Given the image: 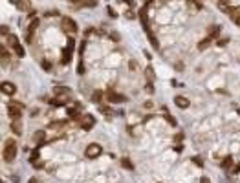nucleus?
<instances>
[{"mask_svg": "<svg viewBox=\"0 0 240 183\" xmlns=\"http://www.w3.org/2000/svg\"><path fill=\"white\" fill-rule=\"evenodd\" d=\"M17 156V141L15 139H7L4 143V159L6 161H13Z\"/></svg>", "mask_w": 240, "mask_h": 183, "instance_id": "f257e3e1", "label": "nucleus"}, {"mask_svg": "<svg viewBox=\"0 0 240 183\" xmlns=\"http://www.w3.org/2000/svg\"><path fill=\"white\" fill-rule=\"evenodd\" d=\"M7 115L11 119H20V115H22V104L19 101H11L7 104Z\"/></svg>", "mask_w": 240, "mask_h": 183, "instance_id": "f03ea898", "label": "nucleus"}, {"mask_svg": "<svg viewBox=\"0 0 240 183\" xmlns=\"http://www.w3.org/2000/svg\"><path fill=\"white\" fill-rule=\"evenodd\" d=\"M101 152H103V146L101 145H97V143H92V145H88L86 146V158H90V159H94V158H97V156H101Z\"/></svg>", "mask_w": 240, "mask_h": 183, "instance_id": "7ed1b4c3", "label": "nucleus"}, {"mask_svg": "<svg viewBox=\"0 0 240 183\" xmlns=\"http://www.w3.org/2000/svg\"><path fill=\"white\" fill-rule=\"evenodd\" d=\"M79 124L82 130H90L94 124H96V117L94 115H90V114H86V115H82V117H79Z\"/></svg>", "mask_w": 240, "mask_h": 183, "instance_id": "20e7f679", "label": "nucleus"}, {"mask_svg": "<svg viewBox=\"0 0 240 183\" xmlns=\"http://www.w3.org/2000/svg\"><path fill=\"white\" fill-rule=\"evenodd\" d=\"M60 24H62V28H64V31H68V33H75L77 31V24L72 20L70 17H62V20H60Z\"/></svg>", "mask_w": 240, "mask_h": 183, "instance_id": "39448f33", "label": "nucleus"}, {"mask_svg": "<svg viewBox=\"0 0 240 183\" xmlns=\"http://www.w3.org/2000/svg\"><path fill=\"white\" fill-rule=\"evenodd\" d=\"M106 99H108L110 102H123V101H125V95L116 94L114 90H108V92H106Z\"/></svg>", "mask_w": 240, "mask_h": 183, "instance_id": "423d86ee", "label": "nucleus"}, {"mask_svg": "<svg viewBox=\"0 0 240 183\" xmlns=\"http://www.w3.org/2000/svg\"><path fill=\"white\" fill-rule=\"evenodd\" d=\"M17 92V88H15V84L13 82H2V94H6V95H13Z\"/></svg>", "mask_w": 240, "mask_h": 183, "instance_id": "0eeeda50", "label": "nucleus"}, {"mask_svg": "<svg viewBox=\"0 0 240 183\" xmlns=\"http://www.w3.org/2000/svg\"><path fill=\"white\" fill-rule=\"evenodd\" d=\"M37 28H39V19H37V20H31L29 28H28V35H26V41L28 42H31V37H33V33H35Z\"/></svg>", "mask_w": 240, "mask_h": 183, "instance_id": "6e6552de", "label": "nucleus"}, {"mask_svg": "<svg viewBox=\"0 0 240 183\" xmlns=\"http://www.w3.org/2000/svg\"><path fill=\"white\" fill-rule=\"evenodd\" d=\"M33 141L37 143V146H39V145H44V141H46V132L37 130V132H35V136H33Z\"/></svg>", "mask_w": 240, "mask_h": 183, "instance_id": "1a4fd4ad", "label": "nucleus"}, {"mask_svg": "<svg viewBox=\"0 0 240 183\" xmlns=\"http://www.w3.org/2000/svg\"><path fill=\"white\" fill-rule=\"evenodd\" d=\"M11 132H13L15 136H20V134H22V124H20L19 119H13V121H11Z\"/></svg>", "mask_w": 240, "mask_h": 183, "instance_id": "9d476101", "label": "nucleus"}, {"mask_svg": "<svg viewBox=\"0 0 240 183\" xmlns=\"http://www.w3.org/2000/svg\"><path fill=\"white\" fill-rule=\"evenodd\" d=\"M19 9H22V11H29L31 9V2L29 0H17V4H15Z\"/></svg>", "mask_w": 240, "mask_h": 183, "instance_id": "9b49d317", "label": "nucleus"}, {"mask_svg": "<svg viewBox=\"0 0 240 183\" xmlns=\"http://www.w3.org/2000/svg\"><path fill=\"white\" fill-rule=\"evenodd\" d=\"M174 102H176L178 108H187V106H189V99H185V97H181V95H176V97H174Z\"/></svg>", "mask_w": 240, "mask_h": 183, "instance_id": "f8f14e48", "label": "nucleus"}, {"mask_svg": "<svg viewBox=\"0 0 240 183\" xmlns=\"http://www.w3.org/2000/svg\"><path fill=\"white\" fill-rule=\"evenodd\" d=\"M70 61H72V50H64L62 51V64H70Z\"/></svg>", "mask_w": 240, "mask_h": 183, "instance_id": "ddd939ff", "label": "nucleus"}, {"mask_svg": "<svg viewBox=\"0 0 240 183\" xmlns=\"http://www.w3.org/2000/svg\"><path fill=\"white\" fill-rule=\"evenodd\" d=\"M218 35H220V26H211L209 28V37L211 39H216Z\"/></svg>", "mask_w": 240, "mask_h": 183, "instance_id": "4468645a", "label": "nucleus"}, {"mask_svg": "<svg viewBox=\"0 0 240 183\" xmlns=\"http://www.w3.org/2000/svg\"><path fill=\"white\" fill-rule=\"evenodd\" d=\"M211 42H213V39H211V37H207V39H203V41H200V42H198V50H207Z\"/></svg>", "mask_w": 240, "mask_h": 183, "instance_id": "2eb2a0df", "label": "nucleus"}, {"mask_svg": "<svg viewBox=\"0 0 240 183\" xmlns=\"http://www.w3.org/2000/svg\"><path fill=\"white\" fill-rule=\"evenodd\" d=\"M7 42H9V46H11V48H15V46H19V44H20L19 39H17V35H11V33L7 35Z\"/></svg>", "mask_w": 240, "mask_h": 183, "instance_id": "dca6fc26", "label": "nucleus"}, {"mask_svg": "<svg viewBox=\"0 0 240 183\" xmlns=\"http://www.w3.org/2000/svg\"><path fill=\"white\" fill-rule=\"evenodd\" d=\"M55 94H57V95H68L70 90H68V88H62V86H57V88H55Z\"/></svg>", "mask_w": 240, "mask_h": 183, "instance_id": "f3484780", "label": "nucleus"}, {"mask_svg": "<svg viewBox=\"0 0 240 183\" xmlns=\"http://www.w3.org/2000/svg\"><path fill=\"white\" fill-rule=\"evenodd\" d=\"M231 165H233V158H231V156L224 158V161H222V167H224V168H229Z\"/></svg>", "mask_w": 240, "mask_h": 183, "instance_id": "a211bd4d", "label": "nucleus"}, {"mask_svg": "<svg viewBox=\"0 0 240 183\" xmlns=\"http://www.w3.org/2000/svg\"><path fill=\"white\" fill-rule=\"evenodd\" d=\"M68 115H70V117H77V115H79V108H77V106L68 108Z\"/></svg>", "mask_w": 240, "mask_h": 183, "instance_id": "6ab92c4d", "label": "nucleus"}, {"mask_svg": "<svg viewBox=\"0 0 240 183\" xmlns=\"http://www.w3.org/2000/svg\"><path fill=\"white\" fill-rule=\"evenodd\" d=\"M121 165H123V168H127V170H134V165L128 161V159H123V161H121Z\"/></svg>", "mask_w": 240, "mask_h": 183, "instance_id": "aec40b11", "label": "nucleus"}, {"mask_svg": "<svg viewBox=\"0 0 240 183\" xmlns=\"http://www.w3.org/2000/svg\"><path fill=\"white\" fill-rule=\"evenodd\" d=\"M13 50H15V53H17V57H20V59H22V57H24V48H22V46H15V48H13Z\"/></svg>", "mask_w": 240, "mask_h": 183, "instance_id": "412c9836", "label": "nucleus"}, {"mask_svg": "<svg viewBox=\"0 0 240 183\" xmlns=\"http://www.w3.org/2000/svg\"><path fill=\"white\" fill-rule=\"evenodd\" d=\"M0 51H2V61L7 62V61H9V53L6 51V46H2V48H0Z\"/></svg>", "mask_w": 240, "mask_h": 183, "instance_id": "4be33fe9", "label": "nucleus"}, {"mask_svg": "<svg viewBox=\"0 0 240 183\" xmlns=\"http://www.w3.org/2000/svg\"><path fill=\"white\" fill-rule=\"evenodd\" d=\"M147 35H149V41L152 42V46H154V48H158V41H156V37H154L150 31H147Z\"/></svg>", "mask_w": 240, "mask_h": 183, "instance_id": "5701e85b", "label": "nucleus"}, {"mask_svg": "<svg viewBox=\"0 0 240 183\" xmlns=\"http://www.w3.org/2000/svg\"><path fill=\"white\" fill-rule=\"evenodd\" d=\"M145 73H147V79H149V82L154 79V73H152V68H150V66H149V68L145 70Z\"/></svg>", "mask_w": 240, "mask_h": 183, "instance_id": "b1692460", "label": "nucleus"}, {"mask_svg": "<svg viewBox=\"0 0 240 183\" xmlns=\"http://www.w3.org/2000/svg\"><path fill=\"white\" fill-rule=\"evenodd\" d=\"M92 99H94V101H96V102H99L101 99H103V94H101V92H94V95H92Z\"/></svg>", "mask_w": 240, "mask_h": 183, "instance_id": "393cba45", "label": "nucleus"}, {"mask_svg": "<svg viewBox=\"0 0 240 183\" xmlns=\"http://www.w3.org/2000/svg\"><path fill=\"white\" fill-rule=\"evenodd\" d=\"M165 119H167V121L171 123V124H172V126H176V119H174V117H172V115H171V114H167V115H165Z\"/></svg>", "mask_w": 240, "mask_h": 183, "instance_id": "a878e982", "label": "nucleus"}, {"mask_svg": "<svg viewBox=\"0 0 240 183\" xmlns=\"http://www.w3.org/2000/svg\"><path fill=\"white\" fill-rule=\"evenodd\" d=\"M73 48H75V41L70 37V39H68V50H72V51H73Z\"/></svg>", "mask_w": 240, "mask_h": 183, "instance_id": "bb28decb", "label": "nucleus"}, {"mask_svg": "<svg viewBox=\"0 0 240 183\" xmlns=\"http://www.w3.org/2000/svg\"><path fill=\"white\" fill-rule=\"evenodd\" d=\"M106 13H108V15H110V17H112V19H116V17H118V15H116V11H114V9H112V7H110V6H108V7H106Z\"/></svg>", "mask_w": 240, "mask_h": 183, "instance_id": "cd10ccee", "label": "nucleus"}, {"mask_svg": "<svg viewBox=\"0 0 240 183\" xmlns=\"http://www.w3.org/2000/svg\"><path fill=\"white\" fill-rule=\"evenodd\" d=\"M31 165H33V168H42V167H44V161H33Z\"/></svg>", "mask_w": 240, "mask_h": 183, "instance_id": "c85d7f7f", "label": "nucleus"}, {"mask_svg": "<svg viewBox=\"0 0 240 183\" xmlns=\"http://www.w3.org/2000/svg\"><path fill=\"white\" fill-rule=\"evenodd\" d=\"M37 159H39V150H35V152L31 154V159H29V161L33 163V161H37Z\"/></svg>", "mask_w": 240, "mask_h": 183, "instance_id": "c756f323", "label": "nucleus"}, {"mask_svg": "<svg viewBox=\"0 0 240 183\" xmlns=\"http://www.w3.org/2000/svg\"><path fill=\"white\" fill-rule=\"evenodd\" d=\"M77 73H79V75L84 73V64H82V62H79V66H77Z\"/></svg>", "mask_w": 240, "mask_h": 183, "instance_id": "7c9ffc66", "label": "nucleus"}, {"mask_svg": "<svg viewBox=\"0 0 240 183\" xmlns=\"http://www.w3.org/2000/svg\"><path fill=\"white\" fill-rule=\"evenodd\" d=\"M193 163H194V165H198V167H202V165H203V163H202V159L198 158V156H194V158H193Z\"/></svg>", "mask_w": 240, "mask_h": 183, "instance_id": "2f4dec72", "label": "nucleus"}, {"mask_svg": "<svg viewBox=\"0 0 240 183\" xmlns=\"http://www.w3.org/2000/svg\"><path fill=\"white\" fill-rule=\"evenodd\" d=\"M0 33H2L4 37H6V35H9V33H7V28H6V26H2V28H0Z\"/></svg>", "mask_w": 240, "mask_h": 183, "instance_id": "473e14b6", "label": "nucleus"}, {"mask_svg": "<svg viewBox=\"0 0 240 183\" xmlns=\"http://www.w3.org/2000/svg\"><path fill=\"white\" fill-rule=\"evenodd\" d=\"M145 90H147V92H149V94H152V92H154V88H152V84H150V82H149V84H147V86H145Z\"/></svg>", "mask_w": 240, "mask_h": 183, "instance_id": "72a5a7b5", "label": "nucleus"}, {"mask_svg": "<svg viewBox=\"0 0 240 183\" xmlns=\"http://www.w3.org/2000/svg\"><path fill=\"white\" fill-rule=\"evenodd\" d=\"M181 139H183V134H176V136H174V141L176 143H180Z\"/></svg>", "mask_w": 240, "mask_h": 183, "instance_id": "f704fd0d", "label": "nucleus"}, {"mask_svg": "<svg viewBox=\"0 0 240 183\" xmlns=\"http://www.w3.org/2000/svg\"><path fill=\"white\" fill-rule=\"evenodd\" d=\"M42 68H44V70H50L51 66H50V62L48 61H42Z\"/></svg>", "mask_w": 240, "mask_h": 183, "instance_id": "c9c22d12", "label": "nucleus"}, {"mask_svg": "<svg viewBox=\"0 0 240 183\" xmlns=\"http://www.w3.org/2000/svg\"><path fill=\"white\" fill-rule=\"evenodd\" d=\"M225 44H227V39H222V41H218V46H220V48H222V46H225Z\"/></svg>", "mask_w": 240, "mask_h": 183, "instance_id": "e433bc0d", "label": "nucleus"}, {"mask_svg": "<svg viewBox=\"0 0 240 183\" xmlns=\"http://www.w3.org/2000/svg\"><path fill=\"white\" fill-rule=\"evenodd\" d=\"M233 172H235V174H238V172H240V163H238V165H235V168H233Z\"/></svg>", "mask_w": 240, "mask_h": 183, "instance_id": "4c0bfd02", "label": "nucleus"}, {"mask_svg": "<svg viewBox=\"0 0 240 183\" xmlns=\"http://www.w3.org/2000/svg\"><path fill=\"white\" fill-rule=\"evenodd\" d=\"M84 51V42H81V48H79V55Z\"/></svg>", "mask_w": 240, "mask_h": 183, "instance_id": "58836bf2", "label": "nucleus"}, {"mask_svg": "<svg viewBox=\"0 0 240 183\" xmlns=\"http://www.w3.org/2000/svg\"><path fill=\"white\" fill-rule=\"evenodd\" d=\"M200 183H211V181H209V178H202Z\"/></svg>", "mask_w": 240, "mask_h": 183, "instance_id": "ea45409f", "label": "nucleus"}, {"mask_svg": "<svg viewBox=\"0 0 240 183\" xmlns=\"http://www.w3.org/2000/svg\"><path fill=\"white\" fill-rule=\"evenodd\" d=\"M123 2H127L128 6H134V2H132V0H123Z\"/></svg>", "mask_w": 240, "mask_h": 183, "instance_id": "a19ab883", "label": "nucleus"}, {"mask_svg": "<svg viewBox=\"0 0 240 183\" xmlns=\"http://www.w3.org/2000/svg\"><path fill=\"white\" fill-rule=\"evenodd\" d=\"M29 183H39V181H37L35 178H31V180H29Z\"/></svg>", "mask_w": 240, "mask_h": 183, "instance_id": "79ce46f5", "label": "nucleus"}, {"mask_svg": "<svg viewBox=\"0 0 240 183\" xmlns=\"http://www.w3.org/2000/svg\"><path fill=\"white\" fill-rule=\"evenodd\" d=\"M70 2H79V0H70Z\"/></svg>", "mask_w": 240, "mask_h": 183, "instance_id": "37998d69", "label": "nucleus"}]
</instances>
